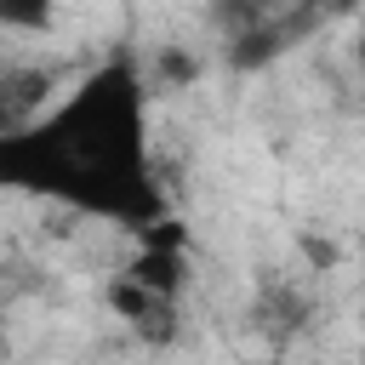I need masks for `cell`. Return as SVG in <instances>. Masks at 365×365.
Listing matches in <instances>:
<instances>
[{"mask_svg":"<svg viewBox=\"0 0 365 365\" xmlns=\"http://www.w3.org/2000/svg\"><path fill=\"white\" fill-rule=\"evenodd\" d=\"M0 182L46 188L97 211H148V143H143V86L131 63H103L86 74L46 120L0 143Z\"/></svg>","mask_w":365,"mask_h":365,"instance_id":"1","label":"cell"},{"mask_svg":"<svg viewBox=\"0 0 365 365\" xmlns=\"http://www.w3.org/2000/svg\"><path fill=\"white\" fill-rule=\"evenodd\" d=\"M251 325H257L274 348L297 342V336L314 325V297H308V285H297V279H285V274L262 279V285H257V302H251Z\"/></svg>","mask_w":365,"mask_h":365,"instance_id":"2","label":"cell"},{"mask_svg":"<svg viewBox=\"0 0 365 365\" xmlns=\"http://www.w3.org/2000/svg\"><path fill=\"white\" fill-rule=\"evenodd\" d=\"M108 308L143 336V342H171L177 336V302L171 297H154V291H143L137 279H125V274H114L108 279Z\"/></svg>","mask_w":365,"mask_h":365,"instance_id":"3","label":"cell"},{"mask_svg":"<svg viewBox=\"0 0 365 365\" xmlns=\"http://www.w3.org/2000/svg\"><path fill=\"white\" fill-rule=\"evenodd\" d=\"M51 6H0V34H46Z\"/></svg>","mask_w":365,"mask_h":365,"instance_id":"4","label":"cell"},{"mask_svg":"<svg viewBox=\"0 0 365 365\" xmlns=\"http://www.w3.org/2000/svg\"><path fill=\"white\" fill-rule=\"evenodd\" d=\"M359 63H365V29H359Z\"/></svg>","mask_w":365,"mask_h":365,"instance_id":"5","label":"cell"},{"mask_svg":"<svg viewBox=\"0 0 365 365\" xmlns=\"http://www.w3.org/2000/svg\"><path fill=\"white\" fill-rule=\"evenodd\" d=\"M251 365H274V359H251Z\"/></svg>","mask_w":365,"mask_h":365,"instance_id":"6","label":"cell"},{"mask_svg":"<svg viewBox=\"0 0 365 365\" xmlns=\"http://www.w3.org/2000/svg\"><path fill=\"white\" fill-rule=\"evenodd\" d=\"M359 365H365V342H359Z\"/></svg>","mask_w":365,"mask_h":365,"instance_id":"7","label":"cell"}]
</instances>
